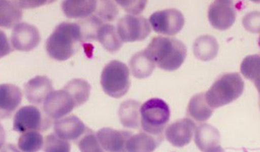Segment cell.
<instances>
[{
	"label": "cell",
	"instance_id": "cell-2",
	"mask_svg": "<svg viewBox=\"0 0 260 152\" xmlns=\"http://www.w3.org/2000/svg\"><path fill=\"white\" fill-rule=\"evenodd\" d=\"M83 42L77 22H63L56 26L46 42V50L53 59L64 61L76 51L75 44Z\"/></svg>",
	"mask_w": 260,
	"mask_h": 152
},
{
	"label": "cell",
	"instance_id": "cell-11",
	"mask_svg": "<svg viewBox=\"0 0 260 152\" xmlns=\"http://www.w3.org/2000/svg\"><path fill=\"white\" fill-rule=\"evenodd\" d=\"M40 31L29 23L21 22L12 29L11 43L15 50L30 51L40 43Z\"/></svg>",
	"mask_w": 260,
	"mask_h": 152
},
{
	"label": "cell",
	"instance_id": "cell-27",
	"mask_svg": "<svg viewBox=\"0 0 260 152\" xmlns=\"http://www.w3.org/2000/svg\"><path fill=\"white\" fill-rule=\"evenodd\" d=\"M80 29L82 42H91L97 40V34L101 26L104 24L97 16L91 15L77 22Z\"/></svg>",
	"mask_w": 260,
	"mask_h": 152
},
{
	"label": "cell",
	"instance_id": "cell-25",
	"mask_svg": "<svg viewBox=\"0 0 260 152\" xmlns=\"http://www.w3.org/2000/svg\"><path fill=\"white\" fill-rule=\"evenodd\" d=\"M213 113V109L208 105L205 99V93L194 95L189 102L187 114L196 121H207Z\"/></svg>",
	"mask_w": 260,
	"mask_h": 152
},
{
	"label": "cell",
	"instance_id": "cell-38",
	"mask_svg": "<svg viewBox=\"0 0 260 152\" xmlns=\"http://www.w3.org/2000/svg\"><path fill=\"white\" fill-rule=\"evenodd\" d=\"M258 45H259L260 48V36H259V39H258Z\"/></svg>",
	"mask_w": 260,
	"mask_h": 152
},
{
	"label": "cell",
	"instance_id": "cell-10",
	"mask_svg": "<svg viewBox=\"0 0 260 152\" xmlns=\"http://www.w3.org/2000/svg\"><path fill=\"white\" fill-rule=\"evenodd\" d=\"M237 12L233 2L219 0L210 5L208 9V19L215 29H230L236 20Z\"/></svg>",
	"mask_w": 260,
	"mask_h": 152
},
{
	"label": "cell",
	"instance_id": "cell-21",
	"mask_svg": "<svg viewBox=\"0 0 260 152\" xmlns=\"http://www.w3.org/2000/svg\"><path fill=\"white\" fill-rule=\"evenodd\" d=\"M22 19V10L18 1H0V25L11 29L19 24Z\"/></svg>",
	"mask_w": 260,
	"mask_h": 152
},
{
	"label": "cell",
	"instance_id": "cell-35",
	"mask_svg": "<svg viewBox=\"0 0 260 152\" xmlns=\"http://www.w3.org/2000/svg\"><path fill=\"white\" fill-rule=\"evenodd\" d=\"M1 152H23L17 148L15 144H8L2 146Z\"/></svg>",
	"mask_w": 260,
	"mask_h": 152
},
{
	"label": "cell",
	"instance_id": "cell-26",
	"mask_svg": "<svg viewBox=\"0 0 260 152\" xmlns=\"http://www.w3.org/2000/svg\"><path fill=\"white\" fill-rule=\"evenodd\" d=\"M64 91L73 99L76 107L84 105L89 98L91 86L84 79H75L69 81L64 87Z\"/></svg>",
	"mask_w": 260,
	"mask_h": 152
},
{
	"label": "cell",
	"instance_id": "cell-8",
	"mask_svg": "<svg viewBox=\"0 0 260 152\" xmlns=\"http://www.w3.org/2000/svg\"><path fill=\"white\" fill-rule=\"evenodd\" d=\"M149 22L155 32L173 36L183 29L185 18L179 10L168 9L154 12L150 17Z\"/></svg>",
	"mask_w": 260,
	"mask_h": 152
},
{
	"label": "cell",
	"instance_id": "cell-4",
	"mask_svg": "<svg viewBox=\"0 0 260 152\" xmlns=\"http://www.w3.org/2000/svg\"><path fill=\"white\" fill-rule=\"evenodd\" d=\"M101 85L106 94L120 98L130 88V71L125 63L113 60L105 65L101 76Z\"/></svg>",
	"mask_w": 260,
	"mask_h": 152
},
{
	"label": "cell",
	"instance_id": "cell-13",
	"mask_svg": "<svg viewBox=\"0 0 260 152\" xmlns=\"http://www.w3.org/2000/svg\"><path fill=\"white\" fill-rule=\"evenodd\" d=\"M95 134L102 147L107 152H128L127 142L133 135L129 131L116 130L110 127H104Z\"/></svg>",
	"mask_w": 260,
	"mask_h": 152
},
{
	"label": "cell",
	"instance_id": "cell-31",
	"mask_svg": "<svg viewBox=\"0 0 260 152\" xmlns=\"http://www.w3.org/2000/svg\"><path fill=\"white\" fill-rule=\"evenodd\" d=\"M78 146L81 152H105L99 142L96 134L88 129L84 135L79 139Z\"/></svg>",
	"mask_w": 260,
	"mask_h": 152
},
{
	"label": "cell",
	"instance_id": "cell-22",
	"mask_svg": "<svg viewBox=\"0 0 260 152\" xmlns=\"http://www.w3.org/2000/svg\"><path fill=\"white\" fill-rule=\"evenodd\" d=\"M219 51V44L216 39L210 35H203L194 41L193 53L198 59L209 61L216 57Z\"/></svg>",
	"mask_w": 260,
	"mask_h": 152
},
{
	"label": "cell",
	"instance_id": "cell-28",
	"mask_svg": "<svg viewBox=\"0 0 260 152\" xmlns=\"http://www.w3.org/2000/svg\"><path fill=\"white\" fill-rule=\"evenodd\" d=\"M240 70L245 79L252 81L254 86L260 84V55H250L244 58Z\"/></svg>",
	"mask_w": 260,
	"mask_h": 152
},
{
	"label": "cell",
	"instance_id": "cell-24",
	"mask_svg": "<svg viewBox=\"0 0 260 152\" xmlns=\"http://www.w3.org/2000/svg\"><path fill=\"white\" fill-rule=\"evenodd\" d=\"M97 41L106 50L115 53L123 46V41L118 34L117 28L113 24H104L99 29Z\"/></svg>",
	"mask_w": 260,
	"mask_h": 152
},
{
	"label": "cell",
	"instance_id": "cell-17",
	"mask_svg": "<svg viewBox=\"0 0 260 152\" xmlns=\"http://www.w3.org/2000/svg\"><path fill=\"white\" fill-rule=\"evenodd\" d=\"M162 139V135H152L146 132L133 134L127 142V151L153 152L160 144Z\"/></svg>",
	"mask_w": 260,
	"mask_h": 152
},
{
	"label": "cell",
	"instance_id": "cell-30",
	"mask_svg": "<svg viewBox=\"0 0 260 152\" xmlns=\"http://www.w3.org/2000/svg\"><path fill=\"white\" fill-rule=\"evenodd\" d=\"M118 15L117 5L114 1H98L95 15L103 22H112Z\"/></svg>",
	"mask_w": 260,
	"mask_h": 152
},
{
	"label": "cell",
	"instance_id": "cell-3",
	"mask_svg": "<svg viewBox=\"0 0 260 152\" xmlns=\"http://www.w3.org/2000/svg\"><path fill=\"white\" fill-rule=\"evenodd\" d=\"M244 89L245 83L240 74L226 73L220 76L205 93V99L210 107L216 109L240 98Z\"/></svg>",
	"mask_w": 260,
	"mask_h": 152
},
{
	"label": "cell",
	"instance_id": "cell-9",
	"mask_svg": "<svg viewBox=\"0 0 260 152\" xmlns=\"http://www.w3.org/2000/svg\"><path fill=\"white\" fill-rule=\"evenodd\" d=\"M75 107L73 99L63 89L51 91L43 104L44 113L51 120L61 119Z\"/></svg>",
	"mask_w": 260,
	"mask_h": 152
},
{
	"label": "cell",
	"instance_id": "cell-16",
	"mask_svg": "<svg viewBox=\"0 0 260 152\" xmlns=\"http://www.w3.org/2000/svg\"><path fill=\"white\" fill-rule=\"evenodd\" d=\"M22 94L20 88L12 84L0 86V112L2 119L11 117L12 113L22 102Z\"/></svg>",
	"mask_w": 260,
	"mask_h": 152
},
{
	"label": "cell",
	"instance_id": "cell-15",
	"mask_svg": "<svg viewBox=\"0 0 260 152\" xmlns=\"http://www.w3.org/2000/svg\"><path fill=\"white\" fill-rule=\"evenodd\" d=\"M54 132L58 137L67 141L80 139L88 130L78 117L70 116L56 120L54 123Z\"/></svg>",
	"mask_w": 260,
	"mask_h": 152
},
{
	"label": "cell",
	"instance_id": "cell-37",
	"mask_svg": "<svg viewBox=\"0 0 260 152\" xmlns=\"http://www.w3.org/2000/svg\"><path fill=\"white\" fill-rule=\"evenodd\" d=\"M244 152H260V148H254V149H245Z\"/></svg>",
	"mask_w": 260,
	"mask_h": 152
},
{
	"label": "cell",
	"instance_id": "cell-36",
	"mask_svg": "<svg viewBox=\"0 0 260 152\" xmlns=\"http://www.w3.org/2000/svg\"><path fill=\"white\" fill-rule=\"evenodd\" d=\"M205 152H225L223 148L221 147L220 145L219 146H215V147H212L209 148V149L207 150Z\"/></svg>",
	"mask_w": 260,
	"mask_h": 152
},
{
	"label": "cell",
	"instance_id": "cell-14",
	"mask_svg": "<svg viewBox=\"0 0 260 152\" xmlns=\"http://www.w3.org/2000/svg\"><path fill=\"white\" fill-rule=\"evenodd\" d=\"M53 89L52 81L46 75H37L24 85V93L30 103L43 105L48 95Z\"/></svg>",
	"mask_w": 260,
	"mask_h": 152
},
{
	"label": "cell",
	"instance_id": "cell-5",
	"mask_svg": "<svg viewBox=\"0 0 260 152\" xmlns=\"http://www.w3.org/2000/svg\"><path fill=\"white\" fill-rule=\"evenodd\" d=\"M171 118L169 106L160 98L147 100L141 107V125L144 132L162 135Z\"/></svg>",
	"mask_w": 260,
	"mask_h": 152
},
{
	"label": "cell",
	"instance_id": "cell-29",
	"mask_svg": "<svg viewBox=\"0 0 260 152\" xmlns=\"http://www.w3.org/2000/svg\"><path fill=\"white\" fill-rule=\"evenodd\" d=\"M44 144V138L37 131L26 132L19 138L18 148L23 152H38Z\"/></svg>",
	"mask_w": 260,
	"mask_h": 152
},
{
	"label": "cell",
	"instance_id": "cell-23",
	"mask_svg": "<svg viewBox=\"0 0 260 152\" xmlns=\"http://www.w3.org/2000/svg\"><path fill=\"white\" fill-rule=\"evenodd\" d=\"M155 65L145 49L136 53L129 61V67L132 75L139 79H146L151 75Z\"/></svg>",
	"mask_w": 260,
	"mask_h": 152
},
{
	"label": "cell",
	"instance_id": "cell-32",
	"mask_svg": "<svg viewBox=\"0 0 260 152\" xmlns=\"http://www.w3.org/2000/svg\"><path fill=\"white\" fill-rule=\"evenodd\" d=\"M44 151V152H70L71 144L68 141L58 137L56 134L51 133L45 138Z\"/></svg>",
	"mask_w": 260,
	"mask_h": 152
},
{
	"label": "cell",
	"instance_id": "cell-34",
	"mask_svg": "<svg viewBox=\"0 0 260 152\" xmlns=\"http://www.w3.org/2000/svg\"><path fill=\"white\" fill-rule=\"evenodd\" d=\"M116 3L125 12L134 16L141 14L147 4L146 1H116Z\"/></svg>",
	"mask_w": 260,
	"mask_h": 152
},
{
	"label": "cell",
	"instance_id": "cell-20",
	"mask_svg": "<svg viewBox=\"0 0 260 152\" xmlns=\"http://www.w3.org/2000/svg\"><path fill=\"white\" fill-rule=\"evenodd\" d=\"M98 1L66 0L61 3V10L68 18L84 19L92 15L96 10Z\"/></svg>",
	"mask_w": 260,
	"mask_h": 152
},
{
	"label": "cell",
	"instance_id": "cell-1",
	"mask_svg": "<svg viewBox=\"0 0 260 152\" xmlns=\"http://www.w3.org/2000/svg\"><path fill=\"white\" fill-rule=\"evenodd\" d=\"M145 50L158 68L167 71L179 68L187 56L186 46L170 37H155Z\"/></svg>",
	"mask_w": 260,
	"mask_h": 152
},
{
	"label": "cell",
	"instance_id": "cell-33",
	"mask_svg": "<svg viewBox=\"0 0 260 152\" xmlns=\"http://www.w3.org/2000/svg\"><path fill=\"white\" fill-rule=\"evenodd\" d=\"M242 25L249 32L260 33V12H249L242 19Z\"/></svg>",
	"mask_w": 260,
	"mask_h": 152
},
{
	"label": "cell",
	"instance_id": "cell-12",
	"mask_svg": "<svg viewBox=\"0 0 260 152\" xmlns=\"http://www.w3.org/2000/svg\"><path fill=\"white\" fill-rule=\"evenodd\" d=\"M196 125L188 118L177 120L166 129L165 135L167 140L177 147L186 146L192 140Z\"/></svg>",
	"mask_w": 260,
	"mask_h": 152
},
{
	"label": "cell",
	"instance_id": "cell-6",
	"mask_svg": "<svg viewBox=\"0 0 260 152\" xmlns=\"http://www.w3.org/2000/svg\"><path fill=\"white\" fill-rule=\"evenodd\" d=\"M51 119L36 106H24L16 112L13 130L20 133L29 131L44 132L50 127Z\"/></svg>",
	"mask_w": 260,
	"mask_h": 152
},
{
	"label": "cell",
	"instance_id": "cell-19",
	"mask_svg": "<svg viewBox=\"0 0 260 152\" xmlns=\"http://www.w3.org/2000/svg\"><path fill=\"white\" fill-rule=\"evenodd\" d=\"M141 104L137 100L122 102L118 109L120 122L125 128L138 129L141 125Z\"/></svg>",
	"mask_w": 260,
	"mask_h": 152
},
{
	"label": "cell",
	"instance_id": "cell-18",
	"mask_svg": "<svg viewBox=\"0 0 260 152\" xmlns=\"http://www.w3.org/2000/svg\"><path fill=\"white\" fill-rule=\"evenodd\" d=\"M220 134L215 127L209 124H201L196 127L194 131V143L203 152L215 146H219Z\"/></svg>",
	"mask_w": 260,
	"mask_h": 152
},
{
	"label": "cell",
	"instance_id": "cell-7",
	"mask_svg": "<svg viewBox=\"0 0 260 152\" xmlns=\"http://www.w3.org/2000/svg\"><path fill=\"white\" fill-rule=\"evenodd\" d=\"M117 30L123 42H141L150 34L151 26L145 17L128 15L118 20Z\"/></svg>",
	"mask_w": 260,
	"mask_h": 152
}]
</instances>
